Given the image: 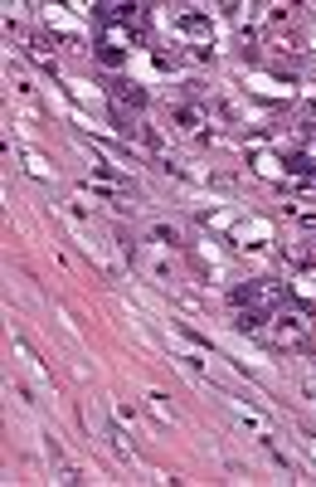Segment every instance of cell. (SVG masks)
I'll list each match as a JSON object with an SVG mask.
<instances>
[{
  "mask_svg": "<svg viewBox=\"0 0 316 487\" xmlns=\"http://www.w3.org/2000/svg\"><path fill=\"white\" fill-rule=\"evenodd\" d=\"M272 331H263L272 346H282V351H292V346H307V322L302 317H292V312H282V317H272Z\"/></svg>",
  "mask_w": 316,
  "mask_h": 487,
  "instance_id": "cell-1",
  "label": "cell"
},
{
  "mask_svg": "<svg viewBox=\"0 0 316 487\" xmlns=\"http://www.w3.org/2000/svg\"><path fill=\"white\" fill-rule=\"evenodd\" d=\"M112 98H117V103H127V108H146V93H141L136 83H117V88H112Z\"/></svg>",
  "mask_w": 316,
  "mask_h": 487,
  "instance_id": "cell-2",
  "label": "cell"
}]
</instances>
